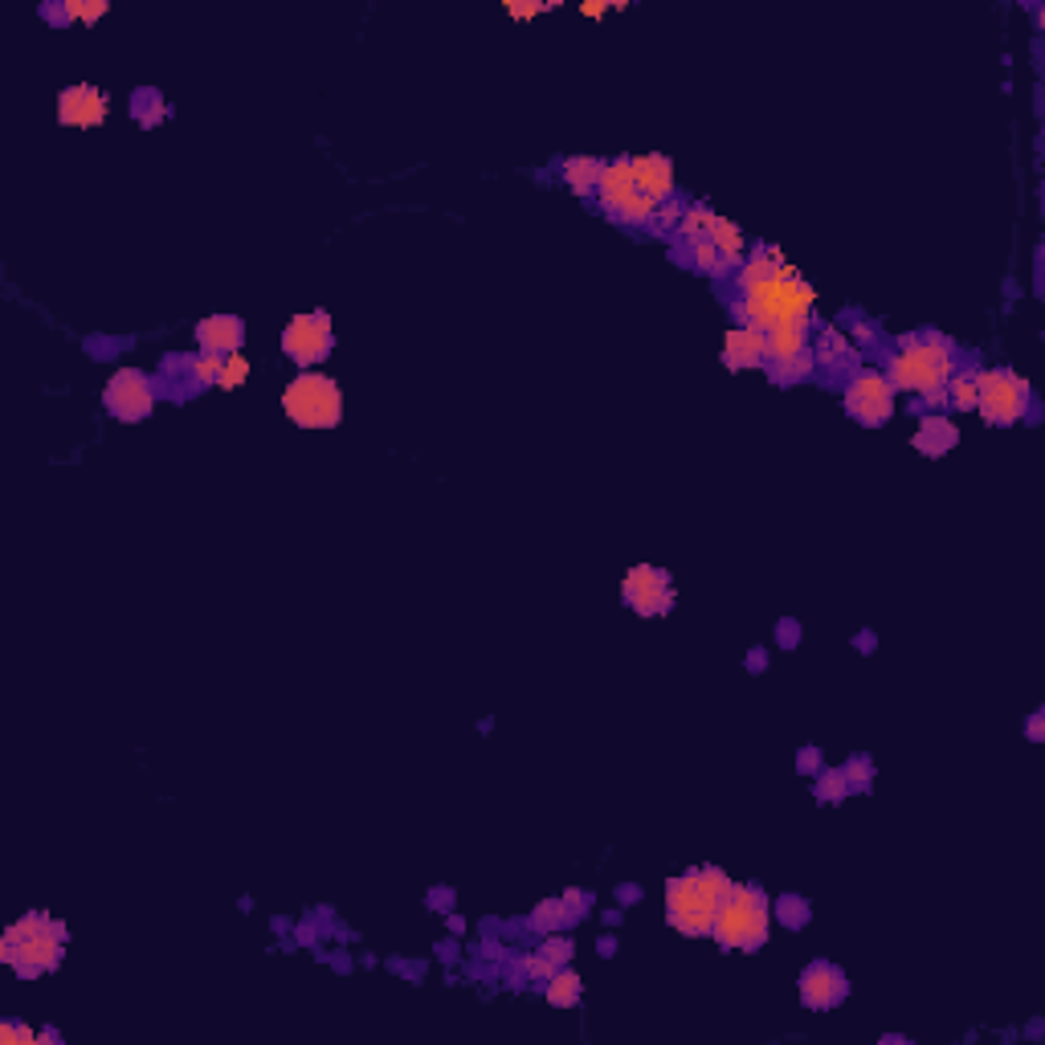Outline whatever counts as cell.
<instances>
[{"instance_id": "cell-1", "label": "cell", "mask_w": 1045, "mask_h": 1045, "mask_svg": "<svg viewBox=\"0 0 1045 1045\" xmlns=\"http://www.w3.org/2000/svg\"><path fill=\"white\" fill-rule=\"evenodd\" d=\"M739 302H735V323L756 331L776 328H809L817 290L796 274V265L784 258L781 246H751L744 265L735 270Z\"/></svg>"}, {"instance_id": "cell-2", "label": "cell", "mask_w": 1045, "mask_h": 1045, "mask_svg": "<svg viewBox=\"0 0 1045 1045\" xmlns=\"http://www.w3.org/2000/svg\"><path fill=\"white\" fill-rule=\"evenodd\" d=\"M955 372V344L939 331L903 335L887 359V380L894 392H911L927 405H943V384Z\"/></svg>"}, {"instance_id": "cell-3", "label": "cell", "mask_w": 1045, "mask_h": 1045, "mask_svg": "<svg viewBox=\"0 0 1045 1045\" xmlns=\"http://www.w3.org/2000/svg\"><path fill=\"white\" fill-rule=\"evenodd\" d=\"M732 890L735 882L719 866H694V870L678 874L666 882V923L690 939L711 936V923Z\"/></svg>"}, {"instance_id": "cell-4", "label": "cell", "mask_w": 1045, "mask_h": 1045, "mask_svg": "<svg viewBox=\"0 0 1045 1045\" xmlns=\"http://www.w3.org/2000/svg\"><path fill=\"white\" fill-rule=\"evenodd\" d=\"M66 943H70V931L62 923L46 911H29V915H21L16 923L4 927L0 960L13 967L21 981H37V976H46L62 964Z\"/></svg>"}, {"instance_id": "cell-5", "label": "cell", "mask_w": 1045, "mask_h": 1045, "mask_svg": "<svg viewBox=\"0 0 1045 1045\" xmlns=\"http://www.w3.org/2000/svg\"><path fill=\"white\" fill-rule=\"evenodd\" d=\"M772 931V903L760 887H739L723 899L715 923H711V939L723 952H760Z\"/></svg>"}, {"instance_id": "cell-6", "label": "cell", "mask_w": 1045, "mask_h": 1045, "mask_svg": "<svg viewBox=\"0 0 1045 1045\" xmlns=\"http://www.w3.org/2000/svg\"><path fill=\"white\" fill-rule=\"evenodd\" d=\"M282 413L298 429H340V421H344V389H340L335 376L307 368V372H298L282 389Z\"/></svg>"}, {"instance_id": "cell-7", "label": "cell", "mask_w": 1045, "mask_h": 1045, "mask_svg": "<svg viewBox=\"0 0 1045 1045\" xmlns=\"http://www.w3.org/2000/svg\"><path fill=\"white\" fill-rule=\"evenodd\" d=\"M593 201L601 204V213H605V217L621 221V225H633V229H650V225H654L657 204L638 188V180H633V168H629V156L605 159L601 180H596Z\"/></svg>"}, {"instance_id": "cell-8", "label": "cell", "mask_w": 1045, "mask_h": 1045, "mask_svg": "<svg viewBox=\"0 0 1045 1045\" xmlns=\"http://www.w3.org/2000/svg\"><path fill=\"white\" fill-rule=\"evenodd\" d=\"M976 413L988 425H1021L1033 408V384L1009 368H976Z\"/></svg>"}, {"instance_id": "cell-9", "label": "cell", "mask_w": 1045, "mask_h": 1045, "mask_svg": "<svg viewBox=\"0 0 1045 1045\" xmlns=\"http://www.w3.org/2000/svg\"><path fill=\"white\" fill-rule=\"evenodd\" d=\"M278 344H282V356L295 359L298 368L307 372V368L323 364V359L335 352V323H331L328 311H302L282 328Z\"/></svg>"}, {"instance_id": "cell-10", "label": "cell", "mask_w": 1045, "mask_h": 1045, "mask_svg": "<svg viewBox=\"0 0 1045 1045\" xmlns=\"http://www.w3.org/2000/svg\"><path fill=\"white\" fill-rule=\"evenodd\" d=\"M103 408H107L115 421H147L152 408H156V380L140 368H119L110 372V380L103 384Z\"/></svg>"}, {"instance_id": "cell-11", "label": "cell", "mask_w": 1045, "mask_h": 1045, "mask_svg": "<svg viewBox=\"0 0 1045 1045\" xmlns=\"http://www.w3.org/2000/svg\"><path fill=\"white\" fill-rule=\"evenodd\" d=\"M621 596L625 605L638 613V617H666L678 601V589H674V577L666 568H654V563H633L621 580Z\"/></svg>"}, {"instance_id": "cell-12", "label": "cell", "mask_w": 1045, "mask_h": 1045, "mask_svg": "<svg viewBox=\"0 0 1045 1045\" xmlns=\"http://www.w3.org/2000/svg\"><path fill=\"white\" fill-rule=\"evenodd\" d=\"M894 396L899 392L890 389L887 376L866 368V372L850 376V384H845V413L866 429H878L894 417Z\"/></svg>"}, {"instance_id": "cell-13", "label": "cell", "mask_w": 1045, "mask_h": 1045, "mask_svg": "<svg viewBox=\"0 0 1045 1045\" xmlns=\"http://www.w3.org/2000/svg\"><path fill=\"white\" fill-rule=\"evenodd\" d=\"M796 988H800V1005H805V1009H812V1013H829V1009H838V1005L850 997V976H845L838 964L817 960V964H809L805 972H800Z\"/></svg>"}, {"instance_id": "cell-14", "label": "cell", "mask_w": 1045, "mask_h": 1045, "mask_svg": "<svg viewBox=\"0 0 1045 1045\" xmlns=\"http://www.w3.org/2000/svg\"><path fill=\"white\" fill-rule=\"evenodd\" d=\"M110 115V94L94 82H74L58 94V123L62 127H79V131H91V127H103Z\"/></svg>"}, {"instance_id": "cell-15", "label": "cell", "mask_w": 1045, "mask_h": 1045, "mask_svg": "<svg viewBox=\"0 0 1045 1045\" xmlns=\"http://www.w3.org/2000/svg\"><path fill=\"white\" fill-rule=\"evenodd\" d=\"M629 168H633V180L638 188L650 197V201L662 209V204L678 201V176H674V159L662 156V152H645V156H629Z\"/></svg>"}, {"instance_id": "cell-16", "label": "cell", "mask_w": 1045, "mask_h": 1045, "mask_svg": "<svg viewBox=\"0 0 1045 1045\" xmlns=\"http://www.w3.org/2000/svg\"><path fill=\"white\" fill-rule=\"evenodd\" d=\"M723 364L732 372H748V368H768V340L764 331L756 328H727L723 335Z\"/></svg>"}, {"instance_id": "cell-17", "label": "cell", "mask_w": 1045, "mask_h": 1045, "mask_svg": "<svg viewBox=\"0 0 1045 1045\" xmlns=\"http://www.w3.org/2000/svg\"><path fill=\"white\" fill-rule=\"evenodd\" d=\"M246 344V323L241 314H204L197 323V347L213 356H234Z\"/></svg>"}, {"instance_id": "cell-18", "label": "cell", "mask_w": 1045, "mask_h": 1045, "mask_svg": "<svg viewBox=\"0 0 1045 1045\" xmlns=\"http://www.w3.org/2000/svg\"><path fill=\"white\" fill-rule=\"evenodd\" d=\"M911 441H915V450L927 453V458H943V453H948V450L955 446V441H960V425H955L952 417L927 413Z\"/></svg>"}, {"instance_id": "cell-19", "label": "cell", "mask_w": 1045, "mask_h": 1045, "mask_svg": "<svg viewBox=\"0 0 1045 1045\" xmlns=\"http://www.w3.org/2000/svg\"><path fill=\"white\" fill-rule=\"evenodd\" d=\"M706 241L719 250V258H723V265L727 270H739L744 265V258H748V237H744V229L735 225L732 217H711V229H706Z\"/></svg>"}, {"instance_id": "cell-20", "label": "cell", "mask_w": 1045, "mask_h": 1045, "mask_svg": "<svg viewBox=\"0 0 1045 1045\" xmlns=\"http://www.w3.org/2000/svg\"><path fill=\"white\" fill-rule=\"evenodd\" d=\"M858 347H854V335L842 328H821L817 331V344H812V364L817 368H845L854 364Z\"/></svg>"}, {"instance_id": "cell-21", "label": "cell", "mask_w": 1045, "mask_h": 1045, "mask_svg": "<svg viewBox=\"0 0 1045 1045\" xmlns=\"http://www.w3.org/2000/svg\"><path fill=\"white\" fill-rule=\"evenodd\" d=\"M601 168H605V159H596V156H568L560 164V180L563 188H572L577 197H593L596 180H601Z\"/></svg>"}, {"instance_id": "cell-22", "label": "cell", "mask_w": 1045, "mask_h": 1045, "mask_svg": "<svg viewBox=\"0 0 1045 1045\" xmlns=\"http://www.w3.org/2000/svg\"><path fill=\"white\" fill-rule=\"evenodd\" d=\"M768 340V364H781V359L805 356L812 347V331L809 328H776L764 335Z\"/></svg>"}, {"instance_id": "cell-23", "label": "cell", "mask_w": 1045, "mask_h": 1045, "mask_svg": "<svg viewBox=\"0 0 1045 1045\" xmlns=\"http://www.w3.org/2000/svg\"><path fill=\"white\" fill-rule=\"evenodd\" d=\"M976 396H981L976 368H960V372L948 376V384H943V405L948 408H955V413H976Z\"/></svg>"}, {"instance_id": "cell-24", "label": "cell", "mask_w": 1045, "mask_h": 1045, "mask_svg": "<svg viewBox=\"0 0 1045 1045\" xmlns=\"http://www.w3.org/2000/svg\"><path fill=\"white\" fill-rule=\"evenodd\" d=\"M544 997H547V1005H556V1009H577L580 997H584V984H580V976L572 972V967L560 964L551 976H547Z\"/></svg>"}, {"instance_id": "cell-25", "label": "cell", "mask_w": 1045, "mask_h": 1045, "mask_svg": "<svg viewBox=\"0 0 1045 1045\" xmlns=\"http://www.w3.org/2000/svg\"><path fill=\"white\" fill-rule=\"evenodd\" d=\"M568 923H577V915H572V906L560 899H544V903H535V911H531L527 927L531 931H539V936H551V931H563Z\"/></svg>"}, {"instance_id": "cell-26", "label": "cell", "mask_w": 1045, "mask_h": 1045, "mask_svg": "<svg viewBox=\"0 0 1045 1045\" xmlns=\"http://www.w3.org/2000/svg\"><path fill=\"white\" fill-rule=\"evenodd\" d=\"M711 217H715V213H711L706 204H682V217H678V229H674V234L682 237L687 246L690 241H702L706 229H711Z\"/></svg>"}, {"instance_id": "cell-27", "label": "cell", "mask_w": 1045, "mask_h": 1045, "mask_svg": "<svg viewBox=\"0 0 1045 1045\" xmlns=\"http://www.w3.org/2000/svg\"><path fill=\"white\" fill-rule=\"evenodd\" d=\"M687 258H690V265L699 270V274H711V278H723V274H732L727 265H723V258H719V250L702 237V241H690L687 246Z\"/></svg>"}, {"instance_id": "cell-28", "label": "cell", "mask_w": 1045, "mask_h": 1045, "mask_svg": "<svg viewBox=\"0 0 1045 1045\" xmlns=\"http://www.w3.org/2000/svg\"><path fill=\"white\" fill-rule=\"evenodd\" d=\"M812 793H817V800H826V805H842L845 796H850V781H845L842 768H826V772H817Z\"/></svg>"}, {"instance_id": "cell-29", "label": "cell", "mask_w": 1045, "mask_h": 1045, "mask_svg": "<svg viewBox=\"0 0 1045 1045\" xmlns=\"http://www.w3.org/2000/svg\"><path fill=\"white\" fill-rule=\"evenodd\" d=\"M768 372H772V380H781V384H796V380H805V376L817 372V364H812V347L805 352V356L781 359V364H768Z\"/></svg>"}, {"instance_id": "cell-30", "label": "cell", "mask_w": 1045, "mask_h": 1045, "mask_svg": "<svg viewBox=\"0 0 1045 1045\" xmlns=\"http://www.w3.org/2000/svg\"><path fill=\"white\" fill-rule=\"evenodd\" d=\"M246 380H250V359H246V352H234V356H225V364H221L217 389H241Z\"/></svg>"}, {"instance_id": "cell-31", "label": "cell", "mask_w": 1045, "mask_h": 1045, "mask_svg": "<svg viewBox=\"0 0 1045 1045\" xmlns=\"http://www.w3.org/2000/svg\"><path fill=\"white\" fill-rule=\"evenodd\" d=\"M107 13H110L107 0H86V4H82V0H66L62 4L66 21H82V25H94L98 16H107Z\"/></svg>"}, {"instance_id": "cell-32", "label": "cell", "mask_w": 1045, "mask_h": 1045, "mask_svg": "<svg viewBox=\"0 0 1045 1045\" xmlns=\"http://www.w3.org/2000/svg\"><path fill=\"white\" fill-rule=\"evenodd\" d=\"M221 364H225V356L201 352V356H192V364H188V376H192L197 384H217V380H221Z\"/></svg>"}, {"instance_id": "cell-33", "label": "cell", "mask_w": 1045, "mask_h": 1045, "mask_svg": "<svg viewBox=\"0 0 1045 1045\" xmlns=\"http://www.w3.org/2000/svg\"><path fill=\"white\" fill-rule=\"evenodd\" d=\"M842 772H845V781H850V793H870L874 760H866V756H854V760H850Z\"/></svg>"}, {"instance_id": "cell-34", "label": "cell", "mask_w": 1045, "mask_h": 1045, "mask_svg": "<svg viewBox=\"0 0 1045 1045\" xmlns=\"http://www.w3.org/2000/svg\"><path fill=\"white\" fill-rule=\"evenodd\" d=\"M539 955H547V960H551L556 967L568 964V960H572V939L556 936V931H551V936H544V948H539Z\"/></svg>"}, {"instance_id": "cell-35", "label": "cell", "mask_w": 1045, "mask_h": 1045, "mask_svg": "<svg viewBox=\"0 0 1045 1045\" xmlns=\"http://www.w3.org/2000/svg\"><path fill=\"white\" fill-rule=\"evenodd\" d=\"M0 1045H37V1033L21 1021H4L0 1025Z\"/></svg>"}, {"instance_id": "cell-36", "label": "cell", "mask_w": 1045, "mask_h": 1045, "mask_svg": "<svg viewBox=\"0 0 1045 1045\" xmlns=\"http://www.w3.org/2000/svg\"><path fill=\"white\" fill-rule=\"evenodd\" d=\"M547 9H556V4H544V0H507V13L515 16V21H531V16H539V13H547Z\"/></svg>"}, {"instance_id": "cell-37", "label": "cell", "mask_w": 1045, "mask_h": 1045, "mask_svg": "<svg viewBox=\"0 0 1045 1045\" xmlns=\"http://www.w3.org/2000/svg\"><path fill=\"white\" fill-rule=\"evenodd\" d=\"M796 768L805 772V776H812V772H821V751L817 748H805L800 756H796Z\"/></svg>"}, {"instance_id": "cell-38", "label": "cell", "mask_w": 1045, "mask_h": 1045, "mask_svg": "<svg viewBox=\"0 0 1045 1045\" xmlns=\"http://www.w3.org/2000/svg\"><path fill=\"white\" fill-rule=\"evenodd\" d=\"M1025 735H1030L1033 744H1042L1045 739V715L1037 711V715H1030V723H1025Z\"/></svg>"}, {"instance_id": "cell-39", "label": "cell", "mask_w": 1045, "mask_h": 1045, "mask_svg": "<svg viewBox=\"0 0 1045 1045\" xmlns=\"http://www.w3.org/2000/svg\"><path fill=\"white\" fill-rule=\"evenodd\" d=\"M609 9H617V4H580V13L584 16H605Z\"/></svg>"}]
</instances>
